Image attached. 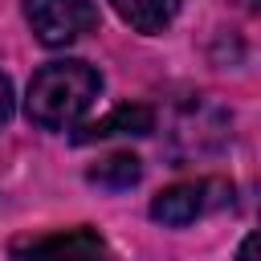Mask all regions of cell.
I'll return each instance as SVG.
<instances>
[{
    "label": "cell",
    "mask_w": 261,
    "mask_h": 261,
    "mask_svg": "<svg viewBox=\"0 0 261 261\" xmlns=\"http://www.w3.org/2000/svg\"><path fill=\"white\" fill-rule=\"evenodd\" d=\"M143 179V163H139V155H130V151H114V155H106V159H98L94 167H90V184H98V188H106V192H126V188H135Z\"/></svg>",
    "instance_id": "7"
},
{
    "label": "cell",
    "mask_w": 261,
    "mask_h": 261,
    "mask_svg": "<svg viewBox=\"0 0 261 261\" xmlns=\"http://www.w3.org/2000/svg\"><path fill=\"white\" fill-rule=\"evenodd\" d=\"M24 20L45 49H65L98 29L94 0H24Z\"/></svg>",
    "instance_id": "3"
},
{
    "label": "cell",
    "mask_w": 261,
    "mask_h": 261,
    "mask_svg": "<svg viewBox=\"0 0 261 261\" xmlns=\"http://www.w3.org/2000/svg\"><path fill=\"white\" fill-rule=\"evenodd\" d=\"M155 130V110L143 106V102H126V106H114L106 118L90 122L77 143H98V139H114V135H151Z\"/></svg>",
    "instance_id": "5"
},
{
    "label": "cell",
    "mask_w": 261,
    "mask_h": 261,
    "mask_svg": "<svg viewBox=\"0 0 261 261\" xmlns=\"http://www.w3.org/2000/svg\"><path fill=\"white\" fill-rule=\"evenodd\" d=\"M12 110H16V98H12V82H8V73H0V126L12 118Z\"/></svg>",
    "instance_id": "8"
},
{
    "label": "cell",
    "mask_w": 261,
    "mask_h": 261,
    "mask_svg": "<svg viewBox=\"0 0 261 261\" xmlns=\"http://www.w3.org/2000/svg\"><path fill=\"white\" fill-rule=\"evenodd\" d=\"M232 204V184L228 179H188V184H171L151 200V220L163 228H188L192 220L228 208Z\"/></svg>",
    "instance_id": "2"
},
{
    "label": "cell",
    "mask_w": 261,
    "mask_h": 261,
    "mask_svg": "<svg viewBox=\"0 0 261 261\" xmlns=\"http://www.w3.org/2000/svg\"><path fill=\"white\" fill-rule=\"evenodd\" d=\"M102 94V73L82 57L49 61L33 73L24 94V114L41 130H69L82 122V114Z\"/></svg>",
    "instance_id": "1"
},
{
    "label": "cell",
    "mask_w": 261,
    "mask_h": 261,
    "mask_svg": "<svg viewBox=\"0 0 261 261\" xmlns=\"http://www.w3.org/2000/svg\"><path fill=\"white\" fill-rule=\"evenodd\" d=\"M110 8H114L135 33L155 37V33L171 29V20H175V12H179V0H110Z\"/></svg>",
    "instance_id": "6"
},
{
    "label": "cell",
    "mask_w": 261,
    "mask_h": 261,
    "mask_svg": "<svg viewBox=\"0 0 261 261\" xmlns=\"http://www.w3.org/2000/svg\"><path fill=\"white\" fill-rule=\"evenodd\" d=\"M253 253H257V232H249V237L241 241V249H237V261H253Z\"/></svg>",
    "instance_id": "9"
},
{
    "label": "cell",
    "mask_w": 261,
    "mask_h": 261,
    "mask_svg": "<svg viewBox=\"0 0 261 261\" xmlns=\"http://www.w3.org/2000/svg\"><path fill=\"white\" fill-rule=\"evenodd\" d=\"M12 261H114V253L98 228L77 224V228H57V232L12 241Z\"/></svg>",
    "instance_id": "4"
}]
</instances>
